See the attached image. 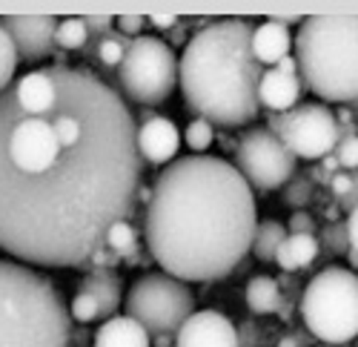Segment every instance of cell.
<instances>
[{"label":"cell","instance_id":"cell-1","mask_svg":"<svg viewBox=\"0 0 358 347\" xmlns=\"http://www.w3.org/2000/svg\"><path fill=\"white\" fill-rule=\"evenodd\" d=\"M46 69L55 90L43 106L0 95V250L29 267H86L135 210L138 124L89 69Z\"/></svg>","mask_w":358,"mask_h":347},{"label":"cell","instance_id":"cell-2","mask_svg":"<svg viewBox=\"0 0 358 347\" xmlns=\"http://www.w3.org/2000/svg\"><path fill=\"white\" fill-rule=\"evenodd\" d=\"M255 227V195L235 164L184 155L152 184L143 239L161 273L192 284L227 278L247 258Z\"/></svg>","mask_w":358,"mask_h":347},{"label":"cell","instance_id":"cell-3","mask_svg":"<svg viewBox=\"0 0 358 347\" xmlns=\"http://www.w3.org/2000/svg\"><path fill=\"white\" fill-rule=\"evenodd\" d=\"M252 32L247 17L210 20L187 41L178 61V86L187 106L213 127L238 129L261 115L264 66L252 55Z\"/></svg>","mask_w":358,"mask_h":347},{"label":"cell","instance_id":"cell-4","mask_svg":"<svg viewBox=\"0 0 358 347\" xmlns=\"http://www.w3.org/2000/svg\"><path fill=\"white\" fill-rule=\"evenodd\" d=\"M72 316L35 267L0 258V347H69Z\"/></svg>","mask_w":358,"mask_h":347},{"label":"cell","instance_id":"cell-5","mask_svg":"<svg viewBox=\"0 0 358 347\" xmlns=\"http://www.w3.org/2000/svg\"><path fill=\"white\" fill-rule=\"evenodd\" d=\"M292 46L298 78L321 104H358V15L304 17Z\"/></svg>","mask_w":358,"mask_h":347},{"label":"cell","instance_id":"cell-6","mask_svg":"<svg viewBox=\"0 0 358 347\" xmlns=\"http://www.w3.org/2000/svg\"><path fill=\"white\" fill-rule=\"evenodd\" d=\"M301 319L321 344L358 339V273L338 264L315 273L301 296Z\"/></svg>","mask_w":358,"mask_h":347},{"label":"cell","instance_id":"cell-7","mask_svg":"<svg viewBox=\"0 0 358 347\" xmlns=\"http://www.w3.org/2000/svg\"><path fill=\"white\" fill-rule=\"evenodd\" d=\"M124 310V316L135 319L149 333V339L175 336L195 313V293L189 290V284L166 273H146L129 284Z\"/></svg>","mask_w":358,"mask_h":347},{"label":"cell","instance_id":"cell-8","mask_svg":"<svg viewBox=\"0 0 358 347\" xmlns=\"http://www.w3.org/2000/svg\"><path fill=\"white\" fill-rule=\"evenodd\" d=\"M117 86L124 98L141 106H158L169 101L178 86L175 49L155 35L135 38L117 66Z\"/></svg>","mask_w":358,"mask_h":347},{"label":"cell","instance_id":"cell-9","mask_svg":"<svg viewBox=\"0 0 358 347\" xmlns=\"http://www.w3.org/2000/svg\"><path fill=\"white\" fill-rule=\"evenodd\" d=\"M266 129L281 138V143L295 155V161L298 158L321 161L327 155H333L341 141V127L336 121V112L321 101L298 104L287 112L270 115Z\"/></svg>","mask_w":358,"mask_h":347},{"label":"cell","instance_id":"cell-10","mask_svg":"<svg viewBox=\"0 0 358 347\" xmlns=\"http://www.w3.org/2000/svg\"><path fill=\"white\" fill-rule=\"evenodd\" d=\"M295 155L266 127H252L238 138L235 169L241 172L252 190H281L295 176Z\"/></svg>","mask_w":358,"mask_h":347},{"label":"cell","instance_id":"cell-11","mask_svg":"<svg viewBox=\"0 0 358 347\" xmlns=\"http://www.w3.org/2000/svg\"><path fill=\"white\" fill-rule=\"evenodd\" d=\"M0 26L9 32L17 57L29 64H38L43 57H49L57 46H55V32H57V17L52 15H35V17H20V15H9L0 17Z\"/></svg>","mask_w":358,"mask_h":347},{"label":"cell","instance_id":"cell-12","mask_svg":"<svg viewBox=\"0 0 358 347\" xmlns=\"http://www.w3.org/2000/svg\"><path fill=\"white\" fill-rule=\"evenodd\" d=\"M175 347H241V333L221 310H198L175 333Z\"/></svg>","mask_w":358,"mask_h":347},{"label":"cell","instance_id":"cell-13","mask_svg":"<svg viewBox=\"0 0 358 347\" xmlns=\"http://www.w3.org/2000/svg\"><path fill=\"white\" fill-rule=\"evenodd\" d=\"M178 150H181V132L164 115H155L152 121L138 127V155L143 164L166 167L178 158Z\"/></svg>","mask_w":358,"mask_h":347},{"label":"cell","instance_id":"cell-14","mask_svg":"<svg viewBox=\"0 0 358 347\" xmlns=\"http://www.w3.org/2000/svg\"><path fill=\"white\" fill-rule=\"evenodd\" d=\"M301 90H304V83L298 75H284L278 69H264L261 83H258V104H261V109H270V115L287 112V109L301 104Z\"/></svg>","mask_w":358,"mask_h":347},{"label":"cell","instance_id":"cell-15","mask_svg":"<svg viewBox=\"0 0 358 347\" xmlns=\"http://www.w3.org/2000/svg\"><path fill=\"white\" fill-rule=\"evenodd\" d=\"M292 49V35L289 29L281 26V23H273V20H264L255 26L252 32V55L255 61L264 66V69H273L278 66V61L289 55Z\"/></svg>","mask_w":358,"mask_h":347},{"label":"cell","instance_id":"cell-16","mask_svg":"<svg viewBox=\"0 0 358 347\" xmlns=\"http://www.w3.org/2000/svg\"><path fill=\"white\" fill-rule=\"evenodd\" d=\"M92 347H152V339L129 316H112L98 327Z\"/></svg>","mask_w":358,"mask_h":347},{"label":"cell","instance_id":"cell-17","mask_svg":"<svg viewBox=\"0 0 358 347\" xmlns=\"http://www.w3.org/2000/svg\"><path fill=\"white\" fill-rule=\"evenodd\" d=\"M80 293H89L98 302L101 319H112V316H117V307L124 304L121 278H117L112 270H92V273H86V278L80 281Z\"/></svg>","mask_w":358,"mask_h":347},{"label":"cell","instance_id":"cell-18","mask_svg":"<svg viewBox=\"0 0 358 347\" xmlns=\"http://www.w3.org/2000/svg\"><path fill=\"white\" fill-rule=\"evenodd\" d=\"M321 247H318V239L315 236H301V233H287V239L281 241L278 253H275V264L295 276V273H301L307 270L315 258H318Z\"/></svg>","mask_w":358,"mask_h":347},{"label":"cell","instance_id":"cell-19","mask_svg":"<svg viewBox=\"0 0 358 347\" xmlns=\"http://www.w3.org/2000/svg\"><path fill=\"white\" fill-rule=\"evenodd\" d=\"M244 299H247L250 313H255V316H270V313L284 310L281 284L270 276H252L244 287Z\"/></svg>","mask_w":358,"mask_h":347},{"label":"cell","instance_id":"cell-20","mask_svg":"<svg viewBox=\"0 0 358 347\" xmlns=\"http://www.w3.org/2000/svg\"><path fill=\"white\" fill-rule=\"evenodd\" d=\"M287 239V227L275 218H266V221H258L255 227V236H252V247L250 253L258 258V262H275V253L281 247V241Z\"/></svg>","mask_w":358,"mask_h":347},{"label":"cell","instance_id":"cell-21","mask_svg":"<svg viewBox=\"0 0 358 347\" xmlns=\"http://www.w3.org/2000/svg\"><path fill=\"white\" fill-rule=\"evenodd\" d=\"M89 43V29L83 17H66L57 20V32H55V46L64 52H80Z\"/></svg>","mask_w":358,"mask_h":347},{"label":"cell","instance_id":"cell-22","mask_svg":"<svg viewBox=\"0 0 358 347\" xmlns=\"http://www.w3.org/2000/svg\"><path fill=\"white\" fill-rule=\"evenodd\" d=\"M117 258H135L138 253V233H135V227L129 221H117L109 227V233H106V241H103Z\"/></svg>","mask_w":358,"mask_h":347},{"label":"cell","instance_id":"cell-23","mask_svg":"<svg viewBox=\"0 0 358 347\" xmlns=\"http://www.w3.org/2000/svg\"><path fill=\"white\" fill-rule=\"evenodd\" d=\"M129 43H132V41H129L127 35H121L117 29H112L109 35L98 38V43H95V55H98V61H101L103 66L117 69V66H121V61H124L127 49H129Z\"/></svg>","mask_w":358,"mask_h":347},{"label":"cell","instance_id":"cell-24","mask_svg":"<svg viewBox=\"0 0 358 347\" xmlns=\"http://www.w3.org/2000/svg\"><path fill=\"white\" fill-rule=\"evenodd\" d=\"M184 141H187V147L192 150V155H206L210 147L215 143V127L210 121H203V118H195V121L187 124Z\"/></svg>","mask_w":358,"mask_h":347},{"label":"cell","instance_id":"cell-25","mask_svg":"<svg viewBox=\"0 0 358 347\" xmlns=\"http://www.w3.org/2000/svg\"><path fill=\"white\" fill-rule=\"evenodd\" d=\"M17 49L9 38V32L0 26V95H3L9 86L15 83V69H17Z\"/></svg>","mask_w":358,"mask_h":347},{"label":"cell","instance_id":"cell-26","mask_svg":"<svg viewBox=\"0 0 358 347\" xmlns=\"http://www.w3.org/2000/svg\"><path fill=\"white\" fill-rule=\"evenodd\" d=\"M318 239V247H324L327 255H347L350 250V239H347V224L344 221H333L321 229Z\"/></svg>","mask_w":358,"mask_h":347},{"label":"cell","instance_id":"cell-27","mask_svg":"<svg viewBox=\"0 0 358 347\" xmlns=\"http://www.w3.org/2000/svg\"><path fill=\"white\" fill-rule=\"evenodd\" d=\"M313 201V181L304 178V176H292L287 184H284V204H289L292 210H304Z\"/></svg>","mask_w":358,"mask_h":347},{"label":"cell","instance_id":"cell-28","mask_svg":"<svg viewBox=\"0 0 358 347\" xmlns=\"http://www.w3.org/2000/svg\"><path fill=\"white\" fill-rule=\"evenodd\" d=\"M69 316H72V322L86 327V325H92V322L101 319V310H98V302L89 293H78L72 299V304H69Z\"/></svg>","mask_w":358,"mask_h":347},{"label":"cell","instance_id":"cell-29","mask_svg":"<svg viewBox=\"0 0 358 347\" xmlns=\"http://www.w3.org/2000/svg\"><path fill=\"white\" fill-rule=\"evenodd\" d=\"M341 169H358V135H344L333 153Z\"/></svg>","mask_w":358,"mask_h":347},{"label":"cell","instance_id":"cell-30","mask_svg":"<svg viewBox=\"0 0 358 347\" xmlns=\"http://www.w3.org/2000/svg\"><path fill=\"white\" fill-rule=\"evenodd\" d=\"M284 227H287V233H301V236H315L318 233V224L307 210H292V215Z\"/></svg>","mask_w":358,"mask_h":347},{"label":"cell","instance_id":"cell-31","mask_svg":"<svg viewBox=\"0 0 358 347\" xmlns=\"http://www.w3.org/2000/svg\"><path fill=\"white\" fill-rule=\"evenodd\" d=\"M143 26H146V17H141V15H124V17H115V29H117L121 35H127L129 41L141 38Z\"/></svg>","mask_w":358,"mask_h":347},{"label":"cell","instance_id":"cell-32","mask_svg":"<svg viewBox=\"0 0 358 347\" xmlns=\"http://www.w3.org/2000/svg\"><path fill=\"white\" fill-rule=\"evenodd\" d=\"M86 29H89V38H103L115 29V17L109 15H92V17H83Z\"/></svg>","mask_w":358,"mask_h":347},{"label":"cell","instance_id":"cell-33","mask_svg":"<svg viewBox=\"0 0 358 347\" xmlns=\"http://www.w3.org/2000/svg\"><path fill=\"white\" fill-rule=\"evenodd\" d=\"M330 190H333V195L341 201L350 190H352V176H347V172L341 169V172H336V176L330 178Z\"/></svg>","mask_w":358,"mask_h":347},{"label":"cell","instance_id":"cell-34","mask_svg":"<svg viewBox=\"0 0 358 347\" xmlns=\"http://www.w3.org/2000/svg\"><path fill=\"white\" fill-rule=\"evenodd\" d=\"M146 23H149V26H155V29H161V32H172V29L181 23V17H178V15H152Z\"/></svg>","mask_w":358,"mask_h":347},{"label":"cell","instance_id":"cell-35","mask_svg":"<svg viewBox=\"0 0 358 347\" xmlns=\"http://www.w3.org/2000/svg\"><path fill=\"white\" fill-rule=\"evenodd\" d=\"M347 239H350V250H355L358 253V207L355 210H350V215H347Z\"/></svg>","mask_w":358,"mask_h":347},{"label":"cell","instance_id":"cell-36","mask_svg":"<svg viewBox=\"0 0 358 347\" xmlns=\"http://www.w3.org/2000/svg\"><path fill=\"white\" fill-rule=\"evenodd\" d=\"M187 29H189V20H181V23L172 29V46H184V41H187Z\"/></svg>","mask_w":358,"mask_h":347},{"label":"cell","instance_id":"cell-37","mask_svg":"<svg viewBox=\"0 0 358 347\" xmlns=\"http://www.w3.org/2000/svg\"><path fill=\"white\" fill-rule=\"evenodd\" d=\"M273 69H278V72H284V75H298V64H295L292 55H287L284 61H278V66H273Z\"/></svg>","mask_w":358,"mask_h":347},{"label":"cell","instance_id":"cell-38","mask_svg":"<svg viewBox=\"0 0 358 347\" xmlns=\"http://www.w3.org/2000/svg\"><path fill=\"white\" fill-rule=\"evenodd\" d=\"M270 20H273V23H281V26H287V29H289V26H295V23L301 26V20H304V17H301V15H273Z\"/></svg>","mask_w":358,"mask_h":347},{"label":"cell","instance_id":"cell-39","mask_svg":"<svg viewBox=\"0 0 358 347\" xmlns=\"http://www.w3.org/2000/svg\"><path fill=\"white\" fill-rule=\"evenodd\" d=\"M152 347H175V336H152Z\"/></svg>","mask_w":358,"mask_h":347},{"label":"cell","instance_id":"cell-40","mask_svg":"<svg viewBox=\"0 0 358 347\" xmlns=\"http://www.w3.org/2000/svg\"><path fill=\"white\" fill-rule=\"evenodd\" d=\"M275 347H301V344H298V333H289V336H284Z\"/></svg>","mask_w":358,"mask_h":347},{"label":"cell","instance_id":"cell-41","mask_svg":"<svg viewBox=\"0 0 358 347\" xmlns=\"http://www.w3.org/2000/svg\"><path fill=\"white\" fill-rule=\"evenodd\" d=\"M347 258H350V264H352V270H358V253H355V250H347Z\"/></svg>","mask_w":358,"mask_h":347},{"label":"cell","instance_id":"cell-42","mask_svg":"<svg viewBox=\"0 0 358 347\" xmlns=\"http://www.w3.org/2000/svg\"><path fill=\"white\" fill-rule=\"evenodd\" d=\"M318 347H350V344H318Z\"/></svg>","mask_w":358,"mask_h":347},{"label":"cell","instance_id":"cell-43","mask_svg":"<svg viewBox=\"0 0 358 347\" xmlns=\"http://www.w3.org/2000/svg\"><path fill=\"white\" fill-rule=\"evenodd\" d=\"M241 347H252V344H244V341H241Z\"/></svg>","mask_w":358,"mask_h":347}]
</instances>
